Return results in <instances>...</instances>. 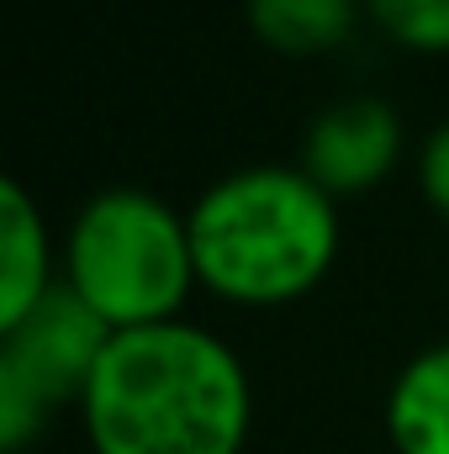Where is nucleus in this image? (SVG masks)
I'll return each instance as SVG.
<instances>
[{"label": "nucleus", "instance_id": "nucleus-1", "mask_svg": "<svg viewBox=\"0 0 449 454\" xmlns=\"http://www.w3.org/2000/svg\"><path fill=\"white\" fill-rule=\"evenodd\" d=\"M80 418L91 454H243L254 380L227 339L175 317L112 333Z\"/></svg>", "mask_w": 449, "mask_h": 454}, {"label": "nucleus", "instance_id": "nucleus-2", "mask_svg": "<svg viewBox=\"0 0 449 454\" xmlns=\"http://www.w3.org/2000/svg\"><path fill=\"white\" fill-rule=\"evenodd\" d=\"M196 280L243 307L307 296L338 259V201L302 164H243L191 201Z\"/></svg>", "mask_w": 449, "mask_h": 454}, {"label": "nucleus", "instance_id": "nucleus-3", "mask_svg": "<svg viewBox=\"0 0 449 454\" xmlns=\"http://www.w3.org/2000/svg\"><path fill=\"white\" fill-rule=\"evenodd\" d=\"M64 286L112 328L175 323L196 280L191 217L148 185L96 191L64 232Z\"/></svg>", "mask_w": 449, "mask_h": 454}, {"label": "nucleus", "instance_id": "nucleus-4", "mask_svg": "<svg viewBox=\"0 0 449 454\" xmlns=\"http://www.w3.org/2000/svg\"><path fill=\"white\" fill-rule=\"evenodd\" d=\"M112 328L59 280L21 323L0 328V450L21 454L59 407H80Z\"/></svg>", "mask_w": 449, "mask_h": 454}, {"label": "nucleus", "instance_id": "nucleus-5", "mask_svg": "<svg viewBox=\"0 0 449 454\" xmlns=\"http://www.w3.org/2000/svg\"><path fill=\"white\" fill-rule=\"evenodd\" d=\"M402 116L391 112L381 96H343L334 106L307 121L302 132V169L334 196V201H349V196H365L375 191L397 159H402Z\"/></svg>", "mask_w": 449, "mask_h": 454}, {"label": "nucleus", "instance_id": "nucleus-6", "mask_svg": "<svg viewBox=\"0 0 449 454\" xmlns=\"http://www.w3.org/2000/svg\"><path fill=\"white\" fill-rule=\"evenodd\" d=\"M48 217L21 180H0V328L21 323L53 291Z\"/></svg>", "mask_w": 449, "mask_h": 454}, {"label": "nucleus", "instance_id": "nucleus-7", "mask_svg": "<svg viewBox=\"0 0 449 454\" xmlns=\"http://www.w3.org/2000/svg\"><path fill=\"white\" fill-rule=\"evenodd\" d=\"M386 439L397 454H449V339L418 348L386 391Z\"/></svg>", "mask_w": 449, "mask_h": 454}, {"label": "nucleus", "instance_id": "nucleus-8", "mask_svg": "<svg viewBox=\"0 0 449 454\" xmlns=\"http://www.w3.org/2000/svg\"><path fill=\"white\" fill-rule=\"evenodd\" d=\"M243 16L264 48L286 59H318L349 43L365 16V0H243Z\"/></svg>", "mask_w": 449, "mask_h": 454}, {"label": "nucleus", "instance_id": "nucleus-9", "mask_svg": "<svg viewBox=\"0 0 449 454\" xmlns=\"http://www.w3.org/2000/svg\"><path fill=\"white\" fill-rule=\"evenodd\" d=\"M365 16L413 53H449V0H365Z\"/></svg>", "mask_w": 449, "mask_h": 454}, {"label": "nucleus", "instance_id": "nucleus-10", "mask_svg": "<svg viewBox=\"0 0 449 454\" xmlns=\"http://www.w3.org/2000/svg\"><path fill=\"white\" fill-rule=\"evenodd\" d=\"M418 185L429 196V207L449 217V121H439L429 137H423V153H418Z\"/></svg>", "mask_w": 449, "mask_h": 454}]
</instances>
